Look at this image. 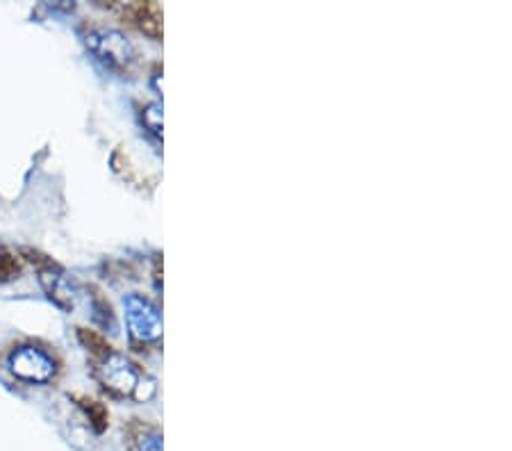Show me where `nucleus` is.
<instances>
[{
  "label": "nucleus",
  "mask_w": 512,
  "mask_h": 451,
  "mask_svg": "<svg viewBox=\"0 0 512 451\" xmlns=\"http://www.w3.org/2000/svg\"><path fill=\"white\" fill-rule=\"evenodd\" d=\"M96 374L105 388L117 397L146 401L155 395V381L151 376H146L132 360L114 354V351H107V354L101 356Z\"/></svg>",
  "instance_id": "nucleus-1"
},
{
  "label": "nucleus",
  "mask_w": 512,
  "mask_h": 451,
  "mask_svg": "<svg viewBox=\"0 0 512 451\" xmlns=\"http://www.w3.org/2000/svg\"><path fill=\"white\" fill-rule=\"evenodd\" d=\"M87 48L92 51L98 62H103L105 67L114 71L128 73L137 62L135 46L130 44L126 35H121L119 30L112 28H94L87 32Z\"/></svg>",
  "instance_id": "nucleus-2"
},
{
  "label": "nucleus",
  "mask_w": 512,
  "mask_h": 451,
  "mask_svg": "<svg viewBox=\"0 0 512 451\" xmlns=\"http://www.w3.org/2000/svg\"><path fill=\"white\" fill-rule=\"evenodd\" d=\"M123 308H126V322L132 340L137 342H155L162 335V317L158 306L144 294L132 292L123 299Z\"/></svg>",
  "instance_id": "nucleus-3"
},
{
  "label": "nucleus",
  "mask_w": 512,
  "mask_h": 451,
  "mask_svg": "<svg viewBox=\"0 0 512 451\" xmlns=\"http://www.w3.org/2000/svg\"><path fill=\"white\" fill-rule=\"evenodd\" d=\"M10 369L16 379L28 383H48L55 374L53 358L37 347L16 349L10 358Z\"/></svg>",
  "instance_id": "nucleus-4"
},
{
  "label": "nucleus",
  "mask_w": 512,
  "mask_h": 451,
  "mask_svg": "<svg viewBox=\"0 0 512 451\" xmlns=\"http://www.w3.org/2000/svg\"><path fill=\"white\" fill-rule=\"evenodd\" d=\"M41 285H44V290L48 292V297H51L57 306L64 308V310H71L76 306V287L69 281V276L57 272V269H41Z\"/></svg>",
  "instance_id": "nucleus-5"
},
{
  "label": "nucleus",
  "mask_w": 512,
  "mask_h": 451,
  "mask_svg": "<svg viewBox=\"0 0 512 451\" xmlns=\"http://www.w3.org/2000/svg\"><path fill=\"white\" fill-rule=\"evenodd\" d=\"M126 14L135 23V28L142 30L144 35L151 39L162 37V10L158 3H135L128 7Z\"/></svg>",
  "instance_id": "nucleus-6"
},
{
  "label": "nucleus",
  "mask_w": 512,
  "mask_h": 451,
  "mask_svg": "<svg viewBox=\"0 0 512 451\" xmlns=\"http://www.w3.org/2000/svg\"><path fill=\"white\" fill-rule=\"evenodd\" d=\"M135 451H162V433L153 426H139L135 436Z\"/></svg>",
  "instance_id": "nucleus-7"
},
{
  "label": "nucleus",
  "mask_w": 512,
  "mask_h": 451,
  "mask_svg": "<svg viewBox=\"0 0 512 451\" xmlns=\"http://www.w3.org/2000/svg\"><path fill=\"white\" fill-rule=\"evenodd\" d=\"M142 119H144V126L151 130L155 137H162V105L158 103L148 105V108L142 112Z\"/></svg>",
  "instance_id": "nucleus-8"
},
{
  "label": "nucleus",
  "mask_w": 512,
  "mask_h": 451,
  "mask_svg": "<svg viewBox=\"0 0 512 451\" xmlns=\"http://www.w3.org/2000/svg\"><path fill=\"white\" fill-rule=\"evenodd\" d=\"M10 272H14V262L3 249H0V274H10Z\"/></svg>",
  "instance_id": "nucleus-9"
}]
</instances>
